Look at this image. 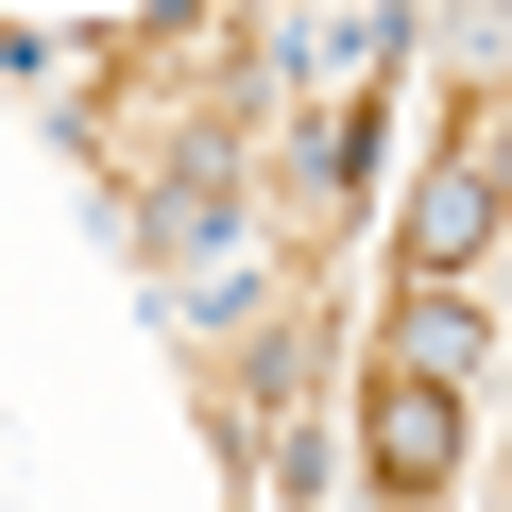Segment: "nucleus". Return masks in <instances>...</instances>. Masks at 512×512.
<instances>
[{"label":"nucleus","instance_id":"nucleus-3","mask_svg":"<svg viewBox=\"0 0 512 512\" xmlns=\"http://www.w3.org/2000/svg\"><path fill=\"white\" fill-rule=\"evenodd\" d=\"M478 188H495V205H512V120H495V171H478Z\"/></svg>","mask_w":512,"mask_h":512},{"label":"nucleus","instance_id":"nucleus-1","mask_svg":"<svg viewBox=\"0 0 512 512\" xmlns=\"http://www.w3.org/2000/svg\"><path fill=\"white\" fill-rule=\"evenodd\" d=\"M444 444H461V427H444V376H393V410H376V461H393V478H444Z\"/></svg>","mask_w":512,"mask_h":512},{"label":"nucleus","instance_id":"nucleus-2","mask_svg":"<svg viewBox=\"0 0 512 512\" xmlns=\"http://www.w3.org/2000/svg\"><path fill=\"white\" fill-rule=\"evenodd\" d=\"M478 222H495V188H478V171H444V188H427V222H410V256H478Z\"/></svg>","mask_w":512,"mask_h":512}]
</instances>
